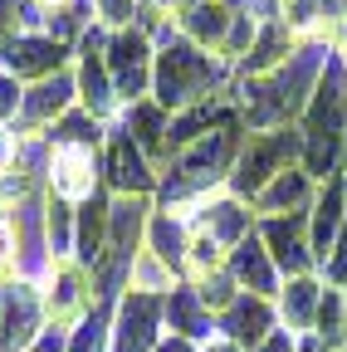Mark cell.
<instances>
[{"instance_id": "6da1fadb", "label": "cell", "mask_w": 347, "mask_h": 352, "mask_svg": "<svg viewBox=\"0 0 347 352\" xmlns=\"http://www.w3.org/2000/svg\"><path fill=\"white\" fill-rule=\"evenodd\" d=\"M333 54V39L318 34V39H303L298 50L289 54V64H279L274 74H259V78H235L230 83V98L240 108V122L245 132H279V127H293L303 103H309L313 83L323 74Z\"/></svg>"}, {"instance_id": "7a4b0ae2", "label": "cell", "mask_w": 347, "mask_h": 352, "mask_svg": "<svg viewBox=\"0 0 347 352\" xmlns=\"http://www.w3.org/2000/svg\"><path fill=\"white\" fill-rule=\"evenodd\" d=\"M298 138H303V157L298 166L313 176V182H328V176L342 171V142H347V64L333 50L309 103L298 113Z\"/></svg>"}, {"instance_id": "3957f363", "label": "cell", "mask_w": 347, "mask_h": 352, "mask_svg": "<svg viewBox=\"0 0 347 352\" xmlns=\"http://www.w3.org/2000/svg\"><path fill=\"white\" fill-rule=\"evenodd\" d=\"M235 83V69L221 59L201 50V44L171 34L157 44V69H152V98L177 118L196 103H210V98H225Z\"/></svg>"}, {"instance_id": "277c9868", "label": "cell", "mask_w": 347, "mask_h": 352, "mask_svg": "<svg viewBox=\"0 0 347 352\" xmlns=\"http://www.w3.org/2000/svg\"><path fill=\"white\" fill-rule=\"evenodd\" d=\"M298 157H303V138H298V127H279V132H245V147H240V162H235V171H230V186H225V191L254 206V196L265 191L284 166H293Z\"/></svg>"}, {"instance_id": "5b68a950", "label": "cell", "mask_w": 347, "mask_h": 352, "mask_svg": "<svg viewBox=\"0 0 347 352\" xmlns=\"http://www.w3.org/2000/svg\"><path fill=\"white\" fill-rule=\"evenodd\" d=\"M103 59H108V74H113V88H117V103H122V108L152 98V69H157V44H152V34H142L137 25L113 30Z\"/></svg>"}, {"instance_id": "8992f818", "label": "cell", "mask_w": 347, "mask_h": 352, "mask_svg": "<svg viewBox=\"0 0 347 352\" xmlns=\"http://www.w3.org/2000/svg\"><path fill=\"white\" fill-rule=\"evenodd\" d=\"M157 186H161V166L113 122V127H108V142H103V191H108V196H142V201H157Z\"/></svg>"}, {"instance_id": "52a82bcc", "label": "cell", "mask_w": 347, "mask_h": 352, "mask_svg": "<svg viewBox=\"0 0 347 352\" xmlns=\"http://www.w3.org/2000/svg\"><path fill=\"white\" fill-rule=\"evenodd\" d=\"M45 328H49V314H45L39 284L20 274L0 279V352H25Z\"/></svg>"}, {"instance_id": "ba28073f", "label": "cell", "mask_w": 347, "mask_h": 352, "mask_svg": "<svg viewBox=\"0 0 347 352\" xmlns=\"http://www.w3.org/2000/svg\"><path fill=\"white\" fill-rule=\"evenodd\" d=\"M161 338H166L161 294L122 289L113 303V352H157Z\"/></svg>"}, {"instance_id": "9c48e42d", "label": "cell", "mask_w": 347, "mask_h": 352, "mask_svg": "<svg viewBox=\"0 0 347 352\" xmlns=\"http://www.w3.org/2000/svg\"><path fill=\"white\" fill-rule=\"evenodd\" d=\"M0 69L15 74V78L30 88V83H45V78L74 69V50H69V44H59L54 34H45V30H39V34L20 30V34H10V39H0Z\"/></svg>"}, {"instance_id": "30bf717a", "label": "cell", "mask_w": 347, "mask_h": 352, "mask_svg": "<svg viewBox=\"0 0 347 352\" xmlns=\"http://www.w3.org/2000/svg\"><path fill=\"white\" fill-rule=\"evenodd\" d=\"M39 294H45V314H49V328H74L78 318H89L93 314V274L89 270H78L74 259H59L54 270L45 274V284H39Z\"/></svg>"}, {"instance_id": "8fae6325", "label": "cell", "mask_w": 347, "mask_h": 352, "mask_svg": "<svg viewBox=\"0 0 347 352\" xmlns=\"http://www.w3.org/2000/svg\"><path fill=\"white\" fill-rule=\"evenodd\" d=\"M259 240L274 254L279 274L293 279V274H318V254L309 245V210H293V215H265L259 220Z\"/></svg>"}, {"instance_id": "7c38bea8", "label": "cell", "mask_w": 347, "mask_h": 352, "mask_svg": "<svg viewBox=\"0 0 347 352\" xmlns=\"http://www.w3.org/2000/svg\"><path fill=\"white\" fill-rule=\"evenodd\" d=\"M45 191H54V196H64L74 206L93 201L103 191V152L98 147H54Z\"/></svg>"}, {"instance_id": "4fadbf2b", "label": "cell", "mask_w": 347, "mask_h": 352, "mask_svg": "<svg viewBox=\"0 0 347 352\" xmlns=\"http://www.w3.org/2000/svg\"><path fill=\"white\" fill-rule=\"evenodd\" d=\"M254 226H259L254 206H249V201H240V196H230V191H215V196H205V201L191 210V230L210 235L225 254H230L245 235H254Z\"/></svg>"}, {"instance_id": "5bb4252c", "label": "cell", "mask_w": 347, "mask_h": 352, "mask_svg": "<svg viewBox=\"0 0 347 352\" xmlns=\"http://www.w3.org/2000/svg\"><path fill=\"white\" fill-rule=\"evenodd\" d=\"M78 108V83H74V69L45 78V83H30L25 88V108H20V122L15 132H34V138H45V132Z\"/></svg>"}, {"instance_id": "9a60e30c", "label": "cell", "mask_w": 347, "mask_h": 352, "mask_svg": "<svg viewBox=\"0 0 347 352\" xmlns=\"http://www.w3.org/2000/svg\"><path fill=\"white\" fill-rule=\"evenodd\" d=\"M215 333L230 338L235 347L254 352V347H265L274 333H279V308L274 298H259V294H240L221 318H215Z\"/></svg>"}, {"instance_id": "2e32d148", "label": "cell", "mask_w": 347, "mask_h": 352, "mask_svg": "<svg viewBox=\"0 0 347 352\" xmlns=\"http://www.w3.org/2000/svg\"><path fill=\"white\" fill-rule=\"evenodd\" d=\"M225 270H230V279H235V289H240V294L279 298V289H284V274H279L274 254L265 250V240H259V230H254V235H245V240L225 254Z\"/></svg>"}, {"instance_id": "e0dca14e", "label": "cell", "mask_w": 347, "mask_h": 352, "mask_svg": "<svg viewBox=\"0 0 347 352\" xmlns=\"http://www.w3.org/2000/svg\"><path fill=\"white\" fill-rule=\"evenodd\" d=\"M342 226H347V176L337 171V176H328V182H318V196L309 206V245H313L318 264L333 250V240L342 235Z\"/></svg>"}, {"instance_id": "ac0fdd59", "label": "cell", "mask_w": 347, "mask_h": 352, "mask_svg": "<svg viewBox=\"0 0 347 352\" xmlns=\"http://www.w3.org/2000/svg\"><path fill=\"white\" fill-rule=\"evenodd\" d=\"M117 127H122L157 166H166V157H171V113H166L157 98H142V103H133V108H122V113H117Z\"/></svg>"}, {"instance_id": "d6986e66", "label": "cell", "mask_w": 347, "mask_h": 352, "mask_svg": "<svg viewBox=\"0 0 347 352\" xmlns=\"http://www.w3.org/2000/svg\"><path fill=\"white\" fill-rule=\"evenodd\" d=\"M235 10H240L235 0H191V6L177 15V34L201 44V50H210V54H221V44H225V34L235 25Z\"/></svg>"}, {"instance_id": "ffe728a7", "label": "cell", "mask_w": 347, "mask_h": 352, "mask_svg": "<svg viewBox=\"0 0 347 352\" xmlns=\"http://www.w3.org/2000/svg\"><path fill=\"white\" fill-rule=\"evenodd\" d=\"M161 308H166V333H177V338H186V342H210L215 338V314L201 303V294L181 279V284H171L166 294H161Z\"/></svg>"}, {"instance_id": "44dd1931", "label": "cell", "mask_w": 347, "mask_h": 352, "mask_svg": "<svg viewBox=\"0 0 347 352\" xmlns=\"http://www.w3.org/2000/svg\"><path fill=\"white\" fill-rule=\"evenodd\" d=\"M323 274H293L284 279L274 308H279V328L303 338V333H313V318H318V303H323Z\"/></svg>"}, {"instance_id": "7402d4cb", "label": "cell", "mask_w": 347, "mask_h": 352, "mask_svg": "<svg viewBox=\"0 0 347 352\" xmlns=\"http://www.w3.org/2000/svg\"><path fill=\"white\" fill-rule=\"evenodd\" d=\"M147 254H157L161 264L177 279H186V250H191V220L177 215V210H157L152 206V220H147Z\"/></svg>"}, {"instance_id": "603a6c76", "label": "cell", "mask_w": 347, "mask_h": 352, "mask_svg": "<svg viewBox=\"0 0 347 352\" xmlns=\"http://www.w3.org/2000/svg\"><path fill=\"white\" fill-rule=\"evenodd\" d=\"M313 196H318V182L293 162V166H284L274 182L254 196V215L265 220V215H293V210H309Z\"/></svg>"}, {"instance_id": "cb8c5ba5", "label": "cell", "mask_w": 347, "mask_h": 352, "mask_svg": "<svg viewBox=\"0 0 347 352\" xmlns=\"http://www.w3.org/2000/svg\"><path fill=\"white\" fill-rule=\"evenodd\" d=\"M298 34L284 25V20H259V34H254V44H249V54L240 59V69H235V78H259V74H274L279 64H289V54L298 50Z\"/></svg>"}, {"instance_id": "d4e9b609", "label": "cell", "mask_w": 347, "mask_h": 352, "mask_svg": "<svg viewBox=\"0 0 347 352\" xmlns=\"http://www.w3.org/2000/svg\"><path fill=\"white\" fill-rule=\"evenodd\" d=\"M108 206H113V196H108V191H98L93 201H83V206H78L74 264H78V270H89V274L103 264V250H108Z\"/></svg>"}, {"instance_id": "484cf974", "label": "cell", "mask_w": 347, "mask_h": 352, "mask_svg": "<svg viewBox=\"0 0 347 352\" xmlns=\"http://www.w3.org/2000/svg\"><path fill=\"white\" fill-rule=\"evenodd\" d=\"M74 235H78V206L45 191V245H49V259H74Z\"/></svg>"}, {"instance_id": "4316f807", "label": "cell", "mask_w": 347, "mask_h": 352, "mask_svg": "<svg viewBox=\"0 0 347 352\" xmlns=\"http://www.w3.org/2000/svg\"><path fill=\"white\" fill-rule=\"evenodd\" d=\"M108 127H113V122H103V118H93V113L74 108V113H64V118L45 132V138H49V147H98V152H103Z\"/></svg>"}, {"instance_id": "83f0119b", "label": "cell", "mask_w": 347, "mask_h": 352, "mask_svg": "<svg viewBox=\"0 0 347 352\" xmlns=\"http://www.w3.org/2000/svg\"><path fill=\"white\" fill-rule=\"evenodd\" d=\"M64 352H113V303H93L89 318H78L69 328V347Z\"/></svg>"}, {"instance_id": "f1b7e54d", "label": "cell", "mask_w": 347, "mask_h": 352, "mask_svg": "<svg viewBox=\"0 0 347 352\" xmlns=\"http://www.w3.org/2000/svg\"><path fill=\"white\" fill-rule=\"evenodd\" d=\"M98 25V15H93V0H64V6H49V25H45V34H54L59 44H74L83 39Z\"/></svg>"}, {"instance_id": "f546056e", "label": "cell", "mask_w": 347, "mask_h": 352, "mask_svg": "<svg viewBox=\"0 0 347 352\" xmlns=\"http://www.w3.org/2000/svg\"><path fill=\"white\" fill-rule=\"evenodd\" d=\"M313 333H318L328 347L347 352V294H342V289H323V303H318Z\"/></svg>"}, {"instance_id": "4dcf8cb0", "label": "cell", "mask_w": 347, "mask_h": 352, "mask_svg": "<svg viewBox=\"0 0 347 352\" xmlns=\"http://www.w3.org/2000/svg\"><path fill=\"white\" fill-rule=\"evenodd\" d=\"M196 294H201V303L210 308L215 318L225 314V308L240 298V289H235V279H230V270H210V274H201V279H186Z\"/></svg>"}, {"instance_id": "1f68e13d", "label": "cell", "mask_w": 347, "mask_h": 352, "mask_svg": "<svg viewBox=\"0 0 347 352\" xmlns=\"http://www.w3.org/2000/svg\"><path fill=\"white\" fill-rule=\"evenodd\" d=\"M254 34H259V15H254L249 6H240V10H235V25H230V34H225V44H221V59H225L230 69H240V59L249 54Z\"/></svg>"}, {"instance_id": "d6a6232c", "label": "cell", "mask_w": 347, "mask_h": 352, "mask_svg": "<svg viewBox=\"0 0 347 352\" xmlns=\"http://www.w3.org/2000/svg\"><path fill=\"white\" fill-rule=\"evenodd\" d=\"M171 284H181V279L171 274L157 254H147V250H142V254H137V264H133V284H127V289H142V294H166Z\"/></svg>"}, {"instance_id": "836d02e7", "label": "cell", "mask_w": 347, "mask_h": 352, "mask_svg": "<svg viewBox=\"0 0 347 352\" xmlns=\"http://www.w3.org/2000/svg\"><path fill=\"white\" fill-rule=\"evenodd\" d=\"M318 274H323V284H328V289H342V294H347V226H342V235L333 240V250L323 254Z\"/></svg>"}, {"instance_id": "e575fe53", "label": "cell", "mask_w": 347, "mask_h": 352, "mask_svg": "<svg viewBox=\"0 0 347 352\" xmlns=\"http://www.w3.org/2000/svg\"><path fill=\"white\" fill-rule=\"evenodd\" d=\"M15 259H20V235H15V210L0 206V279L15 274Z\"/></svg>"}, {"instance_id": "d590c367", "label": "cell", "mask_w": 347, "mask_h": 352, "mask_svg": "<svg viewBox=\"0 0 347 352\" xmlns=\"http://www.w3.org/2000/svg\"><path fill=\"white\" fill-rule=\"evenodd\" d=\"M25 108V83L15 74H0V127H15Z\"/></svg>"}, {"instance_id": "8d00e7d4", "label": "cell", "mask_w": 347, "mask_h": 352, "mask_svg": "<svg viewBox=\"0 0 347 352\" xmlns=\"http://www.w3.org/2000/svg\"><path fill=\"white\" fill-rule=\"evenodd\" d=\"M137 6H142V0H93V15L108 30H127V25L137 20Z\"/></svg>"}, {"instance_id": "74e56055", "label": "cell", "mask_w": 347, "mask_h": 352, "mask_svg": "<svg viewBox=\"0 0 347 352\" xmlns=\"http://www.w3.org/2000/svg\"><path fill=\"white\" fill-rule=\"evenodd\" d=\"M64 347H69V333H64V328H45L25 352H64Z\"/></svg>"}, {"instance_id": "f35d334b", "label": "cell", "mask_w": 347, "mask_h": 352, "mask_svg": "<svg viewBox=\"0 0 347 352\" xmlns=\"http://www.w3.org/2000/svg\"><path fill=\"white\" fill-rule=\"evenodd\" d=\"M20 34V0H0V39Z\"/></svg>"}, {"instance_id": "ab89813d", "label": "cell", "mask_w": 347, "mask_h": 352, "mask_svg": "<svg viewBox=\"0 0 347 352\" xmlns=\"http://www.w3.org/2000/svg\"><path fill=\"white\" fill-rule=\"evenodd\" d=\"M254 352H298V338H293V333H284V328H279V333H274V338H269V342H265V347H254Z\"/></svg>"}, {"instance_id": "60d3db41", "label": "cell", "mask_w": 347, "mask_h": 352, "mask_svg": "<svg viewBox=\"0 0 347 352\" xmlns=\"http://www.w3.org/2000/svg\"><path fill=\"white\" fill-rule=\"evenodd\" d=\"M157 352H201L196 342H186V338H177V333H166L161 342H157Z\"/></svg>"}, {"instance_id": "b9f144b4", "label": "cell", "mask_w": 347, "mask_h": 352, "mask_svg": "<svg viewBox=\"0 0 347 352\" xmlns=\"http://www.w3.org/2000/svg\"><path fill=\"white\" fill-rule=\"evenodd\" d=\"M298 352H337V347H328L318 333H303V338H298Z\"/></svg>"}, {"instance_id": "7bdbcfd3", "label": "cell", "mask_w": 347, "mask_h": 352, "mask_svg": "<svg viewBox=\"0 0 347 352\" xmlns=\"http://www.w3.org/2000/svg\"><path fill=\"white\" fill-rule=\"evenodd\" d=\"M201 352H245V347H235L230 338H221V333H215L210 342H201Z\"/></svg>"}, {"instance_id": "ee69618b", "label": "cell", "mask_w": 347, "mask_h": 352, "mask_svg": "<svg viewBox=\"0 0 347 352\" xmlns=\"http://www.w3.org/2000/svg\"><path fill=\"white\" fill-rule=\"evenodd\" d=\"M152 6H157L161 15H171V20H177V15H181V10L191 6V0H152Z\"/></svg>"}, {"instance_id": "f6af8a7d", "label": "cell", "mask_w": 347, "mask_h": 352, "mask_svg": "<svg viewBox=\"0 0 347 352\" xmlns=\"http://www.w3.org/2000/svg\"><path fill=\"white\" fill-rule=\"evenodd\" d=\"M328 39H333V50H337V54L347 59V20H342V25H337V30H333Z\"/></svg>"}, {"instance_id": "bcb514c9", "label": "cell", "mask_w": 347, "mask_h": 352, "mask_svg": "<svg viewBox=\"0 0 347 352\" xmlns=\"http://www.w3.org/2000/svg\"><path fill=\"white\" fill-rule=\"evenodd\" d=\"M342 176H347V142H342Z\"/></svg>"}, {"instance_id": "7dc6e473", "label": "cell", "mask_w": 347, "mask_h": 352, "mask_svg": "<svg viewBox=\"0 0 347 352\" xmlns=\"http://www.w3.org/2000/svg\"><path fill=\"white\" fill-rule=\"evenodd\" d=\"M45 6H64V0H45Z\"/></svg>"}, {"instance_id": "c3c4849f", "label": "cell", "mask_w": 347, "mask_h": 352, "mask_svg": "<svg viewBox=\"0 0 347 352\" xmlns=\"http://www.w3.org/2000/svg\"><path fill=\"white\" fill-rule=\"evenodd\" d=\"M0 74H5V69H0Z\"/></svg>"}, {"instance_id": "681fc988", "label": "cell", "mask_w": 347, "mask_h": 352, "mask_svg": "<svg viewBox=\"0 0 347 352\" xmlns=\"http://www.w3.org/2000/svg\"><path fill=\"white\" fill-rule=\"evenodd\" d=\"M0 132H5V127H0Z\"/></svg>"}, {"instance_id": "f907efd6", "label": "cell", "mask_w": 347, "mask_h": 352, "mask_svg": "<svg viewBox=\"0 0 347 352\" xmlns=\"http://www.w3.org/2000/svg\"><path fill=\"white\" fill-rule=\"evenodd\" d=\"M342 64H347V59H342Z\"/></svg>"}]
</instances>
